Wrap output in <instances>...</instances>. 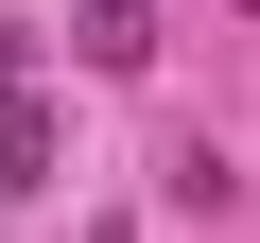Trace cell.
<instances>
[{"instance_id": "1", "label": "cell", "mask_w": 260, "mask_h": 243, "mask_svg": "<svg viewBox=\"0 0 260 243\" xmlns=\"http://www.w3.org/2000/svg\"><path fill=\"white\" fill-rule=\"evenodd\" d=\"M70 52L87 70H156V0H70Z\"/></svg>"}, {"instance_id": "2", "label": "cell", "mask_w": 260, "mask_h": 243, "mask_svg": "<svg viewBox=\"0 0 260 243\" xmlns=\"http://www.w3.org/2000/svg\"><path fill=\"white\" fill-rule=\"evenodd\" d=\"M0 191H52V104L0 87Z\"/></svg>"}, {"instance_id": "3", "label": "cell", "mask_w": 260, "mask_h": 243, "mask_svg": "<svg viewBox=\"0 0 260 243\" xmlns=\"http://www.w3.org/2000/svg\"><path fill=\"white\" fill-rule=\"evenodd\" d=\"M243 18H260V0H243Z\"/></svg>"}]
</instances>
